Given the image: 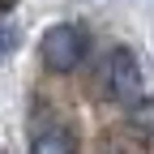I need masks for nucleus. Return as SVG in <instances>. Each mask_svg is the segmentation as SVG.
I'll list each match as a JSON object with an SVG mask.
<instances>
[{"mask_svg": "<svg viewBox=\"0 0 154 154\" xmlns=\"http://www.w3.org/2000/svg\"><path fill=\"white\" fill-rule=\"evenodd\" d=\"M0 9H9V0H0Z\"/></svg>", "mask_w": 154, "mask_h": 154, "instance_id": "nucleus-5", "label": "nucleus"}, {"mask_svg": "<svg viewBox=\"0 0 154 154\" xmlns=\"http://www.w3.org/2000/svg\"><path fill=\"white\" fill-rule=\"evenodd\" d=\"M107 94L120 107H133L141 99V69H137V56H133L128 47H116L111 56H107Z\"/></svg>", "mask_w": 154, "mask_h": 154, "instance_id": "nucleus-2", "label": "nucleus"}, {"mask_svg": "<svg viewBox=\"0 0 154 154\" xmlns=\"http://www.w3.org/2000/svg\"><path fill=\"white\" fill-rule=\"evenodd\" d=\"M9 47H13V30H9V26H0V56H5Z\"/></svg>", "mask_w": 154, "mask_h": 154, "instance_id": "nucleus-4", "label": "nucleus"}, {"mask_svg": "<svg viewBox=\"0 0 154 154\" xmlns=\"http://www.w3.org/2000/svg\"><path fill=\"white\" fill-rule=\"evenodd\" d=\"M30 154H77L73 137H69V128L64 124H34L30 133Z\"/></svg>", "mask_w": 154, "mask_h": 154, "instance_id": "nucleus-3", "label": "nucleus"}, {"mask_svg": "<svg viewBox=\"0 0 154 154\" xmlns=\"http://www.w3.org/2000/svg\"><path fill=\"white\" fill-rule=\"evenodd\" d=\"M43 64L51 73H73L77 64L86 60V51H90V38L82 26H73V22H60V26H51L43 34Z\"/></svg>", "mask_w": 154, "mask_h": 154, "instance_id": "nucleus-1", "label": "nucleus"}]
</instances>
